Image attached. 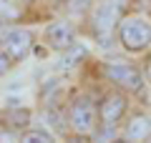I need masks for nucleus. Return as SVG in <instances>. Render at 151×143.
I'll list each match as a JSON object with an SVG mask.
<instances>
[{"instance_id": "f03ea898", "label": "nucleus", "mask_w": 151, "mask_h": 143, "mask_svg": "<svg viewBox=\"0 0 151 143\" xmlns=\"http://www.w3.org/2000/svg\"><path fill=\"white\" fill-rule=\"evenodd\" d=\"M101 75L106 78V83H111V88L121 90L126 95H141L144 98L149 83L144 78L141 65L129 63V60H106L101 63Z\"/></svg>"}, {"instance_id": "f257e3e1", "label": "nucleus", "mask_w": 151, "mask_h": 143, "mask_svg": "<svg viewBox=\"0 0 151 143\" xmlns=\"http://www.w3.org/2000/svg\"><path fill=\"white\" fill-rule=\"evenodd\" d=\"M131 0H96L91 8V15H88V28H91V35L98 45L108 48L116 43L119 35V25L126 15H129Z\"/></svg>"}, {"instance_id": "20e7f679", "label": "nucleus", "mask_w": 151, "mask_h": 143, "mask_svg": "<svg viewBox=\"0 0 151 143\" xmlns=\"http://www.w3.org/2000/svg\"><path fill=\"white\" fill-rule=\"evenodd\" d=\"M116 43L131 55H146L151 50V18L131 10L119 25Z\"/></svg>"}, {"instance_id": "6e6552de", "label": "nucleus", "mask_w": 151, "mask_h": 143, "mask_svg": "<svg viewBox=\"0 0 151 143\" xmlns=\"http://www.w3.org/2000/svg\"><path fill=\"white\" fill-rule=\"evenodd\" d=\"M119 136L131 143H146L151 138V116L146 111H131L121 126Z\"/></svg>"}, {"instance_id": "7ed1b4c3", "label": "nucleus", "mask_w": 151, "mask_h": 143, "mask_svg": "<svg viewBox=\"0 0 151 143\" xmlns=\"http://www.w3.org/2000/svg\"><path fill=\"white\" fill-rule=\"evenodd\" d=\"M65 123L73 136L93 138L98 131V101L91 93H73L65 106Z\"/></svg>"}, {"instance_id": "f3484780", "label": "nucleus", "mask_w": 151, "mask_h": 143, "mask_svg": "<svg viewBox=\"0 0 151 143\" xmlns=\"http://www.w3.org/2000/svg\"><path fill=\"white\" fill-rule=\"evenodd\" d=\"M146 143H151V138H149V141H146Z\"/></svg>"}, {"instance_id": "1a4fd4ad", "label": "nucleus", "mask_w": 151, "mask_h": 143, "mask_svg": "<svg viewBox=\"0 0 151 143\" xmlns=\"http://www.w3.org/2000/svg\"><path fill=\"white\" fill-rule=\"evenodd\" d=\"M0 126L8 133H25L30 128V111L20 106H8L0 111Z\"/></svg>"}, {"instance_id": "f8f14e48", "label": "nucleus", "mask_w": 151, "mask_h": 143, "mask_svg": "<svg viewBox=\"0 0 151 143\" xmlns=\"http://www.w3.org/2000/svg\"><path fill=\"white\" fill-rule=\"evenodd\" d=\"M10 68H13V60L8 58V53L3 50V48H0V75H5Z\"/></svg>"}, {"instance_id": "9d476101", "label": "nucleus", "mask_w": 151, "mask_h": 143, "mask_svg": "<svg viewBox=\"0 0 151 143\" xmlns=\"http://www.w3.org/2000/svg\"><path fill=\"white\" fill-rule=\"evenodd\" d=\"M20 143H55V138L45 128H28L25 133H20Z\"/></svg>"}, {"instance_id": "2eb2a0df", "label": "nucleus", "mask_w": 151, "mask_h": 143, "mask_svg": "<svg viewBox=\"0 0 151 143\" xmlns=\"http://www.w3.org/2000/svg\"><path fill=\"white\" fill-rule=\"evenodd\" d=\"M111 143H131V141H126V138H121V136H116V138H113Z\"/></svg>"}, {"instance_id": "dca6fc26", "label": "nucleus", "mask_w": 151, "mask_h": 143, "mask_svg": "<svg viewBox=\"0 0 151 143\" xmlns=\"http://www.w3.org/2000/svg\"><path fill=\"white\" fill-rule=\"evenodd\" d=\"M15 3H33V0H15Z\"/></svg>"}, {"instance_id": "4468645a", "label": "nucleus", "mask_w": 151, "mask_h": 143, "mask_svg": "<svg viewBox=\"0 0 151 143\" xmlns=\"http://www.w3.org/2000/svg\"><path fill=\"white\" fill-rule=\"evenodd\" d=\"M144 101H146V106H149V111H151V85H149V90H146V95H144Z\"/></svg>"}, {"instance_id": "0eeeda50", "label": "nucleus", "mask_w": 151, "mask_h": 143, "mask_svg": "<svg viewBox=\"0 0 151 143\" xmlns=\"http://www.w3.org/2000/svg\"><path fill=\"white\" fill-rule=\"evenodd\" d=\"M43 38H45V45L50 48V50H55V53H65V50H70L73 45H78V30H76V25L70 20H63V18H58V20H50L48 25H45L43 30Z\"/></svg>"}, {"instance_id": "39448f33", "label": "nucleus", "mask_w": 151, "mask_h": 143, "mask_svg": "<svg viewBox=\"0 0 151 143\" xmlns=\"http://www.w3.org/2000/svg\"><path fill=\"white\" fill-rule=\"evenodd\" d=\"M131 95L121 93V90L111 88L98 98V128L103 131H111V133H119L124 121L129 118L131 113Z\"/></svg>"}, {"instance_id": "ddd939ff", "label": "nucleus", "mask_w": 151, "mask_h": 143, "mask_svg": "<svg viewBox=\"0 0 151 143\" xmlns=\"http://www.w3.org/2000/svg\"><path fill=\"white\" fill-rule=\"evenodd\" d=\"M0 143H20V138H15V133L3 131V133H0Z\"/></svg>"}, {"instance_id": "423d86ee", "label": "nucleus", "mask_w": 151, "mask_h": 143, "mask_svg": "<svg viewBox=\"0 0 151 143\" xmlns=\"http://www.w3.org/2000/svg\"><path fill=\"white\" fill-rule=\"evenodd\" d=\"M33 45H35V35L33 30L28 28H20V25H13V28H5L3 35H0V48L8 53V58L13 63H20L30 55Z\"/></svg>"}, {"instance_id": "9b49d317", "label": "nucleus", "mask_w": 151, "mask_h": 143, "mask_svg": "<svg viewBox=\"0 0 151 143\" xmlns=\"http://www.w3.org/2000/svg\"><path fill=\"white\" fill-rule=\"evenodd\" d=\"M141 70H144V78H146V83L151 85V50L144 55V60H141Z\"/></svg>"}]
</instances>
